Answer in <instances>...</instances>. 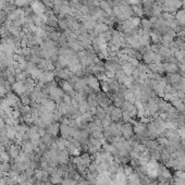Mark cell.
Returning a JSON list of instances; mask_svg holds the SVG:
<instances>
[{"instance_id": "15", "label": "cell", "mask_w": 185, "mask_h": 185, "mask_svg": "<svg viewBox=\"0 0 185 185\" xmlns=\"http://www.w3.org/2000/svg\"><path fill=\"white\" fill-rule=\"evenodd\" d=\"M114 78L117 80V82H118L119 84L123 85V84H124V82L126 81V78H127V75H126L122 70H119V71H117V72H115V76H114Z\"/></svg>"}, {"instance_id": "1", "label": "cell", "mask_w": 185, "mask_h": 185, "mask_svg": "<svg viewBox=\"0 0 185 185\" xmlns=\"http://www.w3.org/2000/svg\"><path fill=\"white\" fill-rule=\"evenodd\" d=\"M121 133L124 136L125 139H131L134 136V130L133 126L129 123V122H123L121 125Z\"/></svg>"}, {"instance_id": "26", "label": "cell", "mask_w": 185, "mask_h": 185, "mask_svg": "<svg viewBox=\"0 0 185 185\" xmlns=\"http://www.w3.org/2000/svg\"><path fill=\"white\" fill-rule=\"evenodd\" d=\"M129 62H130L133 66H135V68H137V66H138V64H139V60H137L136 58H131V57H130Z\"/></svg>"}, {"instance_id": "4", "label": "cell", "mask_w": 185, "mask_h": 185, "mask_svg": "<svg viewBox=\"0 0 185 185\" xmlns=\"http://www.w3.org/2000/svg\"><path fill=\"white\" fill-rule=\"evenodd\" d=\"M111 99L109 97L108 95L106 94V92H100V94H98V103H99V107H101V108H107L109 107L110 105H111Z\"/></svg>"}, {"instance_id": "24", "label": "cell", "mask_w": 185, "mask_h": 185, "mask_svg": "<svg viewBox=\"0 0 185 185\" xmlns=\"http://www.w3.org/2000/svg\"><path fill=\"white\" fill-rule=\"evenodd\" d=\"M132 118H133V117H132L129 112H126V111H123V110H122V119H123L124 122H129V123H130L131 121H132Z\"/></svg>"}, {"instance_id": "11", "label": "cell", "mask_w": 185, "mask_h": 185, "mask_svg": "<svg viewBox=\"0 0 185 185\" xmlns=\"http://www.w3.org/2000/svg\"><path fill=\"white\" fill-rule=\"evenodd\" d=\"M122 96L124 98V100H126V101H129L131 103H134L136 101L135 92H134V90H132V89H127L126 88Z\"/></svg>"}, {"instance_id": "19", "label": "cell", "mask_w": 185, "mask_h": 185, "mask_svg": "<svg viewBox=\"0 0 185 185\" xmlns=\"http://www.w3.org/2000/svg\"><path fill=\"white\" fill-rule=\"evenodd\" d=\"M80 121L81 122H83L84 124H86V123H90V122H92L94 121V119H92V114L89 112V111H87V112H84V113L81 115V118H80Z\"/></svg>"}, {"instance_id": "7", "label": "cell", "mask_w": 185, "mask_h": 185, "mask_svg": "<svg viewBox=\"0 0 185 185\" xmlns=\"http://www.w3.org/2000/svg\"><path fill=\"white\" fill-rule=\"evenodd\" d=\"M166 78H167L169 84H171L172 86H176L180 83V81H181L182 75L180 73H178V72L176 73H170V74H168V75L166 76Z\"/></svg>"}, {"instance_id": "27", "label": "cell", "mask_w": 185, "mask_h": 185, "mask_svg": "<svg viewBox=\"0 0 185 185\" xmlns=\"http://www.w3.org/2000/svg\"><path fill=\"white\" fill-rule=\"evenodd\" d=\"M65 185H76L75 180L68 179V180H66V181H65Z\"/></svg>"}, {"instance_id": "10", "label": "cell", "mask_w": 185, "mask_h": 185, "mask_svg": "<svg viewBox=\"0 0 185 185\" xmlns=\"http://www.w3.org/2000/svg\"><path fill=\"white\" fill-rule=\"evenodd\" d=\"M121 69H122V71H123L127 76H132L133 72H134V70H135L136 68L131 64L129 61H125V62H123V63L121 64Z\"/></svg>"}, {"instance_id": "3", "label": "cell", "mask_w": 185, "mask_h": 185, "mask_svg": "<svg viewBox=\"0 0 185 185\" xmlns=\"http://www.w3.org/2000/svg\"><path fill=\"white\" fill-rule=\"evenodd\" d=\"M133 130H134V134H136V135H145V134H147V124L143 123L141 121H137V122L135 121L133 124Z\"/></svg>"}, {"instance_id": "6", "label": "cell", "mask_w": 185, "mask_h": 185, "mask_svg": "<svg viewBox=\"0 0 185 185\" xmlns=\"http://www.w3.org/2000/svg\"><path fill=\"white\" fill-rule=\"evenodd\" d=\"M149 37H150V42L156 45H161L162 44V34L157 31V29H152L149 33Z\"/></svg>"}, {"instance_id": "17", "label": "cell", "mask_w": 185, "mask_h": 185, "mask_svg": "<svg viewBox=\"0 0 185 185\" xmlns=\"http://www.w3.org/2000/svg\"><path fill=\"white\" fill-rule=\"evenodd\" d=\"M112 103H113V106L114 107H117V108H122V106H123V103H124V98L123 96H121V95H115L112 99Z\"/></svg>"}, {"instance_id": "22", "label": "cell", "mask_w": 185, "mask_h": 185, "mask_svg": "<svg viewBox=\"0 0 185 185\" xmlns=\"http://www.w3.org/2000/svg\"><path fill=\"white\" fill-rule=\"evenodd\" d=\"M101 121V126L103 127H109L110 125L112 124V120H111V118L109 117V115H107V117H105L103 120H100Z\"/></svg>"}, {"instance_id": "9", "label": "cell", "mask_w": 185, "mask_h": 185, "mask_svg": "<svg viewBox=\"0 0 185 185\" xmlns=\"http://www.w3.org/2000/svg\"><path fill=\"white\" fill-rule=\"evenodd\" d=\"M174 17L178 21L180 26H185V9H180L176 11V14L174 15Z\"/></svg>"}, {"instance_id": "8", "label": "cell", "mask_w": 185, "mask_h": 185, "mask_svg": "<svg viewBox=\"0 0 185 185\" xmlns=\"http://www.w3.org/2000/svg\"><path fill=\"white\" fill-rule=\"evenodd\" d=\"M121 109H122L123 111L129 112L132 117H135L136 114H137V108L135 107V105L129 103V101H126V100L124 101V103H123V106H122V108Z\"/></svg>"}, {"instance_id": "2", "label": "cell", "mask_w": 185, "mask_h": 185, "mask_svg": "<svg viewBox=\"0 0 185 185\" xmlns=\"http://www.w3.org/2000/svg\"><path fill=\"white\" fill-rule=\"evenodd\" d=\"M85 81H86L87 86L89 87L92 90H99L100 89V82L98 81V78L94 75H87L85 76Z\"/></svg>"}, {"instance_id": "21", "label": "cell", "mask_w": 185, "mask_h": 185, "mask_svg": "<svg viewBox=\"0 0 185 185\" xmlns=\"http://www.w3.org/2000/svg\"><path fill=\"white\" fill-rule=\"evenodd\" d=\"M174 58L176 59L178 62H182L183 59L185 58V50L176 49V50H175V52H174Z\"/></svg>"}, {"instance_id": "23", "label": "cell", "mask_w": 185, "mask_h": 185, "mask_svg": "<svg viewBox=\"0 0 185 185\" xmlns=\"http://www.w3.org/2000/svg\"><path fill=\"white\" fill-rule=\"evenodd\" d=\"M131 22H132V25L137 28V27L141 26V17H138V16H133L130 19Z\"/></svg>"}, {"instance_id": "14", "label": "cell", "mask_w": 185, "mask_h": 185, "mask_svg": "<svg viewBox=\"0 0 185 185\" xmlns=\"http://www.w3.org/2000/svg\"><path fill=\"white\" fill-rule=\"evenodd\" d=\"M99 8H100L105 13L109 14V15H110V13H112L111 5H110V2L107 1V0H101V1L99 2Z\"/></svg>"}, {"instance_id": "12", "label": "cell", "mask_w": 185, "mask_h": 185, "mask_svg": "<svg viewBox=\"0 0 185 185\" xmlns=\"http://www.w3.org/2000/svg\"><path fill=\"white\" fill-rule=\"evenodd\" d=\"M109 117L111 118L113 122H119V120L122 119V109L114 107L111 111V113L109 114Z\"/></svg>"}, {"instance_id": "25", "label": "cell", "mask_w": 185, "mask_h": 185, "mask_svg": "<svg viewBox=\"0 0 185 185\" xmlns=\"http://www.w3.org/2000/svg\"><path fill=\"white\" fill-rule=\"evenodd\" d=\"M173 185H185V179L179 178V176H175L173 181Z\"/></svg>"}, {"instance_id": "5", "label": "cell", "mask_w": 185, "mask_h": 185, "mask_svg": "<svg viewBox=\"0 0 185 185\" xmlns=\"http://www.w3.org/2000/svg\"><path fill=\"white\" fill-rule=\"evenodd\" d=\"M163 65V68H164V71H166V73H176L178 71H179V65L178 63H175V62H171V61H164V62H161Z\"/></svg>"}, {"instance_id": "13", "label": "cell", "mask_w": 185, "mask_h": 185, "mask_svg": "<svg viewBox=\"0 0 185 185\" xmlns=\"http://www.w3.org/2000/svg\"><path fill=\"white\" fill-rule=\"evenodd\" d=\"M155 54H156L155 52H152L150 49H148L146 52L143 54L141 60L144 61V63H145V64H150V63H152V60H153Z\"/></svg>"}, {"instance_id": "18", "label": "cell", "mask_w": 185, "mask_h": 185, "mask_svg": "<svg viewBox=\"0 0 185 185\" xmlns=\"http://www.w3.org/2000/svg\"><path fill=\"white\" fill-rule=\"evenodd\" d=\"M132 8V11L133 13L135 14V16H138V17H141V16L145 14V11H144V8L141 5H131Z\"/></svg>"}, {"instance_id": "16", "label": "cell", "mask_w": 185, "mask_h": 185, "mask_svg": "<svg viewBox=\"0 0 185 185\" xmlns=\"http://www.w3.org/2000/svg\"><path fill=\"white\" fill-rule=\"evenodd\" d=\"M94 29H95L98 34H100V33L109 32L110 27H109L108 24H106V23H103V22H100V23H97V24H96V26H95Z\"/></svg>"}, {"instance_id": "20", "label": "cell", "mask_w": 185, "mask_h": 185, "mask_svg": "<svg viewBox=\"0 0 185 185\" xmlns=\"http://www.w3.org/2000/svg\"><path fill=\"white\" fill-rule=\"evenodd\" d=\"M108 114H107V112H106V110L103 108H101V107H97V109H96V111H95V118L98 120H103L105 117H107Z\"/></svg>"}]
</instances>
